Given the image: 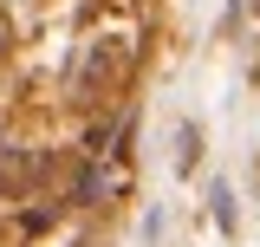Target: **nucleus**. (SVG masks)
Returning a JSON list of instances; mask_svg holds the SVG:
<instances>
[{"instance_id": "obj_1", "label": "nucleus", "mask_w": 260, "mask_h": 247, "mask_svg": "<svg viewBox=\"0 0 260 247\" xmlns=\"http://www.w3.org/2000/svg\"><path fill=\"white\" fill-rule=\"evenodd\" d=\"M0 176H7V182H39V176H46V156H7Z\"/></svg>"}, {"instance_id": "obj_2", "label": "nucleus", "mask_w": 260, "mask_h": 247, "mask_svg": "<svg viewBox=\"0 0 260 247\" xmlns=\"http://www.w3.org/2000/svg\"><path fill=\"white\" fill-rule=\"evenodd\" d=\"M176 169H195V123L176 130Z\"/></svg>"}, {"instance_id": "obj_3", "label": "nucleus", "mask_w": 260, "mask_h": 247, "mask_svg": "<svg viewBox=\"0 0 260 247\" xmlns=\"http://www.w3.org/2000/svg\"><path fill=\"white\" fill-rule=\"evenodd\" d=\"M215 221H221V228H234V195H228V189H215Z\"/></svg>"}]
</instances>
